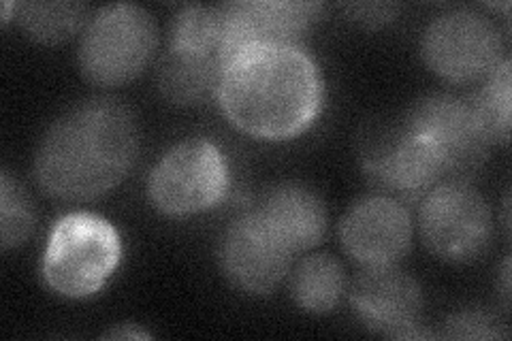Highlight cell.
<instances>
[{
    "mask_svg": "<svg viewBox=\"0 0 512 341\" xmlns=\"http://www.w3.org/2000/svg\"><path fill=\"white\" fill-rule=\"evenodd\" d=\"M325 86L301 45H254L222 64L216 101L227 120L252 139L288 141L316 122Z\"/></svg>",
    "mask_w": 512,
    "mask_h": 341,
    "instance_id": "cell-1",
    "label": "cell"
},
{
    "mask_svg": "<svg viewBox=\"0 0 512 341\" xmlns=\"http://www.w3.org/2000/svg\"><path fill=\"white\" fill-rule=\"evenodd\" d=\"M137 154L133 111L114 99H92L47 128L35 156V177L52 199L94 201L124 182Z\"/></svg>",
    "mask_w": 512,
    "mask_h": 341,
    "instance_id": "cell-2",
    "label": "cell"
},
{
    "mask_svg": "<svg viewBox=\"0 0 512 341\" xmlns=\"http://www.w3.org/2000/svg\"><path fill=\"white\" fill-rule=\"evenodd\" d=\"M122 258L116 226L101 216L75 211L62 216L47 239L43 280L69 299H86L101 292Z\"/></svg>",
    "mask_w": 512,
    "mask_h": 341,
    "instance_id": "cell-3",
    "label": "cell"
},
{
    "mask_svg": "<svg viewBox=\"0 0 512 341\" xmlns=\"http://www.w3.org/2000/svg\"><path fill=\"white\" fill-rule=\"evenodd\" d=\"M156 45L158 28L146 9L131 3L107 5L82 30L79 69L96 86H124L148 67Z\"/></svg>",
    "mask_w": 512,
    "mask_h": 341,
    "instance_id": "cell-4",
    "label": "cell"
},
{
    "mask_svg": "<svg viewBox=\"0 0 512 341\" xmlns=\"http://www.w3.org/2000/svg\"><path fill=\"white\" fill-rule=\"evenodd\" d=\"M227 158L207 139L180 141L148 177L150 201L167 216H195L216 207L229 190Z\"/></svg>",
    "mask_w": 512,
    "mask_h": 341,
    "instance_id": "cell-5",
    "label": "cell"
},
{
    "mask_svg": "<svg viewBox=\"0 0 512 341\" xmlns=\"http://www.w3.org/2000/svg\"><path fill=\"white\" fill-rule=\"evenodd\" d=\"M419 231L427 250L446 263H472L493 237V214L470 182H442L419 203Z\"/></svg>",
    "mask_w": 512,
    "mask_h": 341,
    "instance_id": "cell-6",
    "label": "cell"
},
{
    "mask_svg": "<svg viewBox=\"0 0 512 341\" xmlns=\"http://www.w3.org/2000/svg\"><path fill=\"white\" fill-rule=\"evenodd\" d=\"M421 54L427 67L453 84L483 81L504 60L500 28L472 9L440 13L423 30Z\"/></svg>",
    "mask_w": 512,
    "mask_h": 341,
    "instance_id": "cell-7",
    "label": "cell"
},
{
    "mask_svg": "<svg viewBox=\"0 0 512 341\" xmlns=\"http://www.w3.org/2000/svg\"><path fill=\"white\" fill-rule=\"evenodd\" d=\"M404 122L438 158L446 182H470L493 145L470 99H459L455 94L425 96L414 103Z\"/></svg>",
    "mask_w": 512,
    "mask_h": 341,
    "instance_id": "cell-8",
    "label": "cell"
},
{
    "mask_svg": "<svg viewBox=\"0 0 512 341\" xmlns=\"http://www.w3.org/2000/svg\"><path fill=\"white\" fill-rule=\"evenodd\" d=\"M361 165L378 194L419 205L429 190L446 182L438 158L406 122L380 126L361 145Z\"/></svg>",
    "mask_w": 512,
    "mask_h": 341,
    "instance_id": "cell-9",
    "label": "cell"
},
{
    "mask_svg": "<svg viewBox=\"0 0 512 341\" xmlns=\"http://www.w3.org/2000/svg\"><path fill=\"white\" fill-rule=\"evenodd\" d=\"M350 305L365 329L389 339H423V292L412 275L391 267L361 269L350 284Z\"/></svg>",
    "mask_w": 512,
    "mask_h": 341,
    "instance_id": "cell-10",
    "label": "cell"
},
{
    "mask_svg": "<svg viewBox=\"0 0 512 341\" xmlns=\"http://www.w3.org/2000/svg\"><path fill=\"white\" fill-rule=\"evenodd\" d=\"M293 252L269 229L256 209L235 218L220 241V265L231 284L248 295H269L291 271Z\"/></svg>",
    "mask_w": 512,
    "mask_h": 341,
    "instance_id": "cell-11",
    "label": "cell"
},
{
    "mask_svg": "<svg viewBox=\"0 0 512 341\" xmlns=\"http://www.w3.org/2000/svg\"><path fill=\"white\" fill-rule=\"evenodd\" d=\"M410 209L384 194H367L352 203L340 224L346 254L361 269L399 265L412 246Z\"/></svg>",
    "mask_w": 512,
    "mask_h": 341,
    "instance_id": "cell-12",
    "label": "cell"
},
{
    "mask_svg": "<svg viewBox=\"0 0 512 341\" xmlns=\"http://www.w3.org/2000/svg\"><path fill=\"white\" fill-rule=\"evenodd\" d=\"M222 64L254 45H301L323 13L320 3L297 0H235L222 3Z\"/></svg>",
    "mask_w": 512,
    "mask_h": 341,
    "instance_id": "cell-13",
    "label": "cell"
},
{
    "mask_svg": "<svg viewBox=\"0 0 512 341\" xmlns=\"http://www.w3.org/2000/svg\"><path fill=\"white\" fill-rule=\"evenodd\" d=\"M254 209L293 254L308 252L325 239L327 207L308 186L278 184L263 194Z\"/></svg>",
    "mask_w": 512,
    "mask_h": 341,
    "instance_id": "cell-14",
    "label": "cell"
},
{
    "mask_svg": "<svg viewBox=\"0 0 512 341\" xmlns=\"http://www.w3.org/2000/svg\"><path fill=\"white\" fill-rule=\"evenodd\" d=\"M220 60L167 50L158 69V88L173 105H199L216 96Z\"/></svg>",
    "mask_w": 512,
    "mask_h": 341,
    "instance_id": "cell-15",
    "label": "cell"
},
{
    "mask_svg": "<svg viewBox=\"0 0 512 341\" xmlns=\"http://www.w3.org/2000/svg\"><path fill=\"white\" fill-rule=\"evenodd\" d=\"M346 290L342 265L329 254H312L293 269L291 295L308 314H329Z\"/></svg>",
    "mask_w": 512,
    "mask_h": 341,
    "instance_id": "cell-16",
    "label": "cell"
},
{
    "mask_svg": "<svg viewBox=\"0 0 512 341\" xmlns=\"http://www.w3.org/2000/svg\"><path fill=\"white\" fill-rule=\"evenodd\" d=\"M15 18L30 39L39 43H62L84 30L88 24V7L82 3H20L15 5Z\"/></svg>",
    "mask_w": 512,
    "mask_h": 341,
    "instance_id": "cell-17",
    "label": "cell"
},
{
    "mask_svg": "<svg viewBox=\"0 0 512 341\" xmlns=\"http://www.w3.org/2000/svg\"><path fill=\"white\" fill-rule=\"evenodd\" d=\"M169 50L220 60L222 11L220 5H190L175 15Z\"/></svg>",
    "mask_w": 512,
    "mask_h": 341,
    "instance_id": "cell-18",
    "label": "cell"
},
{
    "mask_svg": "<svg viewBox=\"0 0 512 341\" xmlns=\"http://www.w3.org/2000/svg\"><path fill=\"white\" fill-rule=\"evenodd\" d=\"M476 118L491 143L510 137V58H504L470 99Z\"/></svg>",
    "mask_w": 512,
    "mask_h": 341,
    "instance_id": "cell-19",
    "label": "cell"
},
{
    "mask_svg": "<svg viewBox=\"0 0 512 341\" xmlns=\"http://www.w3.org/2000/svg\"><path fill=\"white\" fill-rule=\"evenodd\" d=\"M35 229V209L22 186L3 171L0 175V243L3 248H18Z\"/></svg>",
    "mask_w": 512,
    "mask_h": 341,
    "instance_id": "cell-20",
    "label": "cell"
},
{
    "mask_svg": "<svg viewBox=\"0 0 512 341\" xmlns=\"http://www.w3.org/2000/svg\"><path fill=\"white\" fill-rule=\"evenodd\" d=\"M442 335L446 339H504L506 331L483 310H463L446 320Z\"/></svg>",
    "mask_w": 512,
    "mask_h": 341,
    "instance_id": "cell-21",
    "label": "cell"
},
{
    "mask_svg": "<svg viewBox=\"0 0 512 341\" xmlns=\"http://www.w3.org/2000/svg\"><path fill=\"white\" fill-rule=\"evenodd\" d=\"M346 11L352 15V18L359 20V22H365L370 26H380L382 22H389L397 7L395 5H350L346 7Z\"/></svg>",
    "mask_w": 512,
    "mask_h": 341,
    "instance_id": "cell-22",
    "label": "cell"
},
{
    "mask_svg": "<svg viewBox=\"0 0 512 341\" xmlns=\"http://www.w3.org/2000/svg\"><path fill=\"white\" fill-rule=\"evenodd\" d=\"M107 339H148L150 333L139 329L137 324H118L116 329H111L105 333Z\"/></svg>",
    "mask_w": 512,
    "mask_h": 341,
    "instance_id": "cell-23",
    "label": "cell"
},
{
    "mask_svg": "<svg viewBox=\"0 0 512 341\" xmlns=\"http://www.w3.org/2000/svg\"><path fill=\"white\" fill-rule=\"evenodd\" d=\"M502 295L508 305V297H510V261L508 258L504 261V269H502Z\"/></svg>",
    "mask_w": 512,
    "mask_h": 341,
    "instance_id": "cell-24",
    "label": "cell"
}]
</instances>
